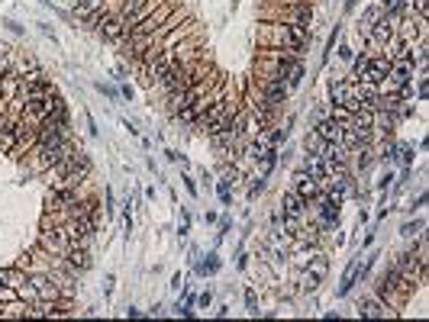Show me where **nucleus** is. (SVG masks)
I'll use <instances>...</instances> for the list:
<instances>
[{"instance_id":"1","label":"nucleus","mask_w":429,"mask_h":322,"mask_svg":"<svg viewBox=\"0 0 429 322\" xmlns=\"http://www.w3.org/2000/svg\"><path fill=\"white\" fill-rule=\"evenodd\" d=\"M265 33H261V45H278V48H291V52H300L306 45V26L291 23V19H278V23H268L265 19Z\"/></svg>"},{"instance_id":"2","label":"nucleus","mask_w":429,"mask_h":322,"mask_svg":"<svg viewBox=\"0 0 429 322\" xmlns=\"http://www.w3.org/2000/svg\"><path fill=\"white\" fill-rule=\"evenodd\" d=\"M329 97H332V106H342L345 113H359V110H362L359 84H355V81H332Z\"/></svg>"},{"instance_id":"3","label":"nucleus","mask_w":429,"mask_h":322,"mask_svg":"<svg viewBox=\"0 0 429 322\" xmlns=\"http://www.w3.org/2000/svg\"><path fill=\"white\" fill-rule=\"evenodd\" d=\"M306 209H310V203L297 194V190H284L281 194V216H284V229H294L300 223V219L306 216Z\"/></svg>"},{"instance_id":"4","label":"nucleus","mask_w":429,"mask_h":322,"mask_svg":"<svg viewBox=\"0 0 429 322\" xmlns=\"http://www.w3.org/2000/svg\"><path fill=\"white\" fill-rule=\"evenodd\" d=\"M326 274H329V261H326L323 255H313L310 261H306L303 274H300V290H316L326 280Z\"/></svg>"},{"instance_id":"5","label":"nucleus","mask_w":429,"mask_h":322,"mask_svg":"<svg viewBox=\"0 0 429 322\" xmlns=\"http://www.w3.org/2000/svg\"><path fill=\"white\" fill-rule=\"evenodd\" d=\"M387 68H391V58L387 55H368V71L362 84H371V87H381L387 81Z\"/></svg>"},{"instance_id":"6","label":"nucleus","mask_w":429,"mask_h":322,"mask_svg":"<svg viewBox=\"0 0 429 322\" xmlns=\"http://www.w3.org/2000/svg\"><path fill=\"white\" fill-rule=\"evenodd\" d=\"M294 190H297V194L306 200V203H313V200L316 197H320L323 194V187H320V180H313L310 174H306V171L300 168L297 171V174H294Z\"/></svg>"},{"instance_id":"7","label":"nucleus","mask_w":429,"mask_h":322,"mask_svg":"<svg viewBox=\"0 0 429 322\" xmlns=\"http://www.w3.org/2000/svg\"><path fill=\"white\" fill-rule=\"evenodd\" d=\"M313 132L320 136L323 142H339V145H342L345 123H339V119H332V116H326V119H320V123H316V129H313Z\"/></svg>"},{"instance_id":"8","label":"nucleus","mask_w":429,"mask_h":322,"mask_svg":"<svg viewBox=\"0 0 429 322\" xmlns=\"http://www.w3.org/2000/svg\"><path fill=\"white\" fill-rule=\"evenodd\" d=\"M359 316L362 319H384V316H394V313L377 297H365V300H359Z\"/></svg>"},{"instance_id":"9","label":"nucleus","mask_w":429,"mask_h":322,"mask_svg":"<svg viewBox=\"0 0 429 322\" xmlns=\"http://www.w3.org/2000/svg\"><path fill=\"white\" fill-rule=\"evenodd\" d=\"M26 277H29V271L23 264H10V267H0V287H13L19 290L26 284Z\"/></svg>"},{"instance_id":"10","label":"nucleus","mask_w":429,"mask_h":322,"mask_svg":"<svg viewBox=\"0 0 429 322\" xmlns=\"http://www.w3.org/2000/svg\"><path fill=\"white\" fill-rule=\"evenodd\" d=\"M359 264H362V258H355L352 264L345 267V274H342V284H339V290H336L339 297H345V293H349V290H352L355 284H359Z\"/></svg>"},{"instance_id":"11","label":"nucleus","mask_w":429,"mask_h":322,"mask_svg":"<svg viewBox=\"0 0 429 322\" xmlns=\"http://www.w3.org/2000/svg\"><path fill=\"white\" fill-rule=\"evenodd\" d=\"M303 171L310 174L313 180H323L326 174H329V168H326V161L320 158V155H306V161H303Z\"/></svg>"},{"instance_id":"12","label":"nucleus","mask_w":429,"mask_h":322,"mask_svg":"<svg viewBox=\"0 0 429 322\" xmlns=\"http://www.w3.org/2000/svg\"><path fill=\"white\" fill-rule=\"evenodd\" d=\"M236 168H232V171H226V174H223L220 177V184H217V194H220V200H223V203H229V200H232V184H236Z\"/></svg>"},{"instance_id":"13","label":"nucleus","mask_w":429,"mask_h":322,"mask_svg":"<svg viewBox=\"0 0 429 322\" xmlns=\"http://www.w3.org/2000/svg\"><path fill=\"white\" fill-rule=\"evenodd\" d=\"M365 71H368V52L355 58V65H352V77H349V81H355V84H362V81H365Z\"/></svg>"},{"instance_id":"14","label":"nucleus","mask_w":429,"mask_h":322,"mask_svg":"<svg viewBox=\"0 0 429 322\" xmlns=\"http://www.w3.org/2000/svg\"><path fill=\"white\" fill-rule=\"evenodd\" d=\"M217 271H220V258H217V255H213V251H210V255L203 258L200 264H197V274H207V277H210V274H217Z\"/></svg>"},{"instance_id":"15","label":"nucleus","mask_w":429,"mask_h":322,"mask_svg":"<svg viewBox=\"0 0 429 322\" xmlns=\"http://www.w3.org/2000/svg\"><path fill=\"white\" fill-rule=\"evenodd\" d=\"M107 0H75V13H94V10H104Z\"/></svg>"},{"instance_id":"16","label":"nucleus","mask_w":429,"mask_h":322,"mask_svg":"<svg viewBox=\"0 0 429 322\" xmlns=\"http://www.w3.org/2000/svg\"><path fill=\"white\" fill-rule=\"evenodd\" d=\"M423 223L416 219V223H403V229H400V235H407V238H416V235H423Z\"/></svg>"},{"instance_id":"17","label":"nucleus","mask_w":429,"mask_h":322,"mask_svg":"<svg viewBox=\"0 0 429 322\" xmlns=\"http://www.w3.org/2000/svg\"><path fill=\"white\" fill-rule=\"evenodd\" d=\"M116 4H120V10H116V13H129V10H139V7L152 4V0H116Z\"/></svg>"},{"instance_id":"18","label":"nucleus","mask_w":429,"mask_h":322,"mask_svg":"<svg viewBox=\"0 0 429 322\" xmlns=\"http://www.w3.org/2000/svg\"><path fill=\"white\" fill-rule=\"evenodd\" d=\"M245 309H249L252 316H258V297H255V290H252V287L245 290Z\"/></svg>"},{"instance_id":"19","label":"nucleus","mask_w":429,"mask_h":322,"mask_svg":"<svg viewBox=\"0 0 429 322\" xmlns=\"http://www.w3.org/2000/svg\"><path fill=\"white\" fill-rule=\"evenodd\" d=\"M320 148H323V139L320 136H306V152H310V155H320Z\"/></svg>"},{"instance_id":"20","label":"nucleus","mask_w":429,"mask_h":322,"mask_svg":"<svg viewBox=\"0 0 429 322\" xmlns=\"http://www.w3.org/2000/svg\"><path fill=\"white\" fill-rule=\"evenodd\" d=\"M394 158H397V142H387V145L381 148V161H384V165H391Z\"/></svg>"},{"instance_id":"21","label":"nucleus","mask_w":429,"mask_h":322,"mask_svg":"<svg viewBox=\"0 0 429 322\" xmlns=\"http://www.w3.org/2000/svg\"><path fill=\"white\" fill-rule=\"evenodd\" d=\"M397 155H400L403 168H410V161H413V148H410V145H397Z\"/></svg>"},{"instance_id":"22","label":"nucleus","mask_w":429,"mask_h":322,"mask_svg":"<svg viewBox=\"0 0 429 322\" xmlns=\"http://www.w3.org/2000/svg\"><path fill=\"white\" fill-rule=\"evenodd\" d=\"M416 97H420V100L429 97V81H426V77H420V84H416Z\"/></svg>"},{"instance_id":"23","label":"nucleus","mask_w":429,"mask_h":322,"mask_svg":"<svg viewBox=\"0 0 429 322\" xmlns=\"http://www.w3.org/2000/svg\"><path fill=\"white\" fill-rule=\"evenodd\" d=\"M178 232H181V235H187V232H190V216H187V213H181V223H178Z\"/></svg>"},{"instance_id":"24","label":"nucleus","mask_w":429,"mask_h":322,"mask_svg":"<svg viewBox=\"0 0 429 322\" xmlns=\"http://www.w3.org/2000/svg\"><path fill=\"white\" fill-rule=\"evenodd\" d=\"M197 303H200V306H203V309H207V306H210V303H213V293H210V290H203V293H200V297H197Z\"/></svg>"},{"instance_id":"25","label":"nucleus","mask_w":429,"mask_h":322,"mask_svg":"<svg viewBox=\"0 0 429 322\" xmlns=\"http://www.w3.org/2000/svg\"><path fill=\"white\" fill-rule=\"evenodd\" d=\"M184 187H187V194H190V197H197V184H194L190 177H184Z\"/></svg>"},{"instance_id":"26","label":"nucleus","mask_w":429,"mask_h":322,"mask_svg":"<svg viewBox=\"0 0 429 322\" xmlns=\"http://www.w3.org/2000/svg\"><path fill=\"white\" fill-rule=\"evenodd\" d=\"M97 90H104L107 97H116V90H113V87H107V84H97Z\"/></svg>"}]
</instances>
